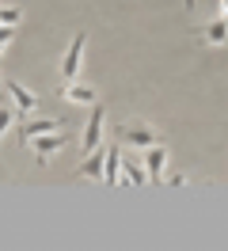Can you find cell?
<instances>
[{"instance_id": "30bf717a", "label": "cell", "mask_w": 228, "mask_h": 251, "mask_svg": "<svg viewBox=\"0 0 228 251\" xmlns=\"http://www.w3.org/2000/svg\"><path fill=\"white\" fill-rule=\"evenodd\" d=\"M202 42H205V46H225L228 42V19H217L213 16L209 23H205V27H202Z\"/></svg>"}, {"instance_id": "52a82bcc", "label": "cell", "mask_w": 228, "mask_h": 251, "mask_svg": "<svg viewBox=\"0 0 228 251\" xmlns=\"http://www.w3.org/2000/svg\"><path fill=\"white\" fill-rule=\"evenodd\" d=\"M8 84V95H12V103L19 107V114H34L38 110V95L30 92V88H23L19 80H4Z\"/></svg>"}, {"instance_id": "ba28073f", "label": "cell", "mask_w": 228, "mask_h": 251, "mask_svg": "<svg viewBox=\"0 0 228 251\" xmlns=\"http://www.w3.org/2000/svg\"><path fill=\"white\" fill-rule=\"evenodd\" d=\"M164 168H167V149H164V145L145 149V172H149L152 183H156V179H164Z\"/></svg>"}, {"instance_id": "2e32d148", "label": "cell", "mask_w": 228, "mask_h": 251, "mask_svg": "<svg viewBox=\"0 0 228 251\" xmlns=\"http://www.w3.org/2000/svg\"><path fill=\"white\" fill-rule=\"evenodd\" d=\"M182 8H186V12H194V0H182Z\"/></svg>"}, {"instance_id": "8fae6325", "label": "cell", "mask_w": 228, "mask_h": 251, "mask_svg": "<svg viewBox=\"0 0 228 251\" xmlns=\"http://www.w3.org/2000/svg\"><path fill=\"white\" fill-rule=\"evenodd\" d=\"M103 168H106V149H95V152H88V160L80 164V179H103Z\"/></svg>"}, {"instance_id": "9a60e30c", "label": "cell", "mask_w": 228, "mask_h": 251, "mask_svg": "<svg viewBox=\"0 0 228 251\" xmlns=\"http://www.w3.org/2000/svg\"><path fill=\"white\" fill-rule=\"evenodd\" d=\"M217 19H228V0H217Z\"/></svg>"}, {"instance_id": "4fadbf2b", "label": "cell", "mask_w": 228, "mask_h": 251, "mask_svg": "<svg viewBox=\"0 0 228 251\" xmlns=\"http://www.w3.org/2000/svg\"><path fill=\"white\" fill-rule=\"evenodd\" d=\"M15 114H19V107H15V103H0V141H4L8 126L15 122Z\"/></svg>"}, {"instance_id": "5b68a950", "label": "cell", "mask_w": 228, "mask_h": 251, "mask_svg": "<svg viewBox=\"0 0 228 251\" xmlns=\"http://www.w3.org/2000/svg\"><path fill=\"white\" fill-rule=\"evenodd\" d=\"M65 141H69V137H65V129H53V133L34 137V141H30V152L38 156V164H50V160H53L61 149H65Z\"/></svg>"}, {"instance_id": "ac0fdd59", "label": "cell", "mask_w": 228, "mask_h": 251, "mask_svg": "<svg viewBox=\"0 0 228 251\" xmlns=\"http://www.w3.org/2000/svg\"><path fill=\"white\" fill-rule=\"evenodd\" d=\"M0 80H4V76H0Z\"/></svg>"}, {"instance_id": "e0dca14e", "label": "cell", "mask_w": 228, "mask_h": 251, "mask_svg": "<svg viewBox=\"0 0 228 251\" xmlns=\"http://www.w3.org/2000/svg\"><path fill=\"white\" fill-rule=\"evenodd\" d=\"M0 57H4V42H0Z\"/></svg>"}, {"instance_id": "7c38bea8", "label": "cell", "mask_w": 228, "mask_h": 251, "mask_svg": "<svg viewBox=\"0 0 228 251\" xmlns=\"http://www.w3.org/2000/svg\"><path fill=\"white\" fill-rule=\"evenodd\" d=\"M122 183H129V187H145V183H149V172H145L137 160L122 156Z\"/></svg>"}, {"instance_id": "6da1fadb", "label": "cell", "mask_w": 228, "mask_h": 251, "mask_svg": "<svg viewBox=\"0 0 228 251\" xmlns=\"http://www.w3.org/2000/svg\"><path fill=\"white\" fill-rule=\"evenodd\" d=\"M114 137L122 145H129V149H152V145H160V133L149 122H122V126H114Z\"/></svg>"}, {"instance_id": "5bb4252c", "label": "cell", "mask_w": 228, "mask_h": 251, "mask_svg": "<svg viewBox=\"0 0 228 251\" xmlns=\"http://www.w3.org/2000/svg\"><path fill=\"white\" fill-rule=\"evenodd\" d=\"M19 19H23V12H19V8H0V23H8V27H15Z\"/></svg>"}, {"instance_id": "3957f363", "label": "cell", "mask_w": 228, "mask_h": 251, "mask_svg": "<svg viewBox=\"0 0 228 251\" xmlns=\"http://www.w3.org/2000/svg\"><path fill=\"white\" fill-rule=\"evenodd\" d=\"M84 46H88V34H84V31H76V38L69 42V50H65V57H61V69H57L65 84L80 76V61H84Z\"/></svg>"}, {"instance_id": "7a4b0ae2", "label": "cell", "mask_w": 228, "mask_h": 251, "mask_svg": "<svg viewBox=\"0 0 228 251\" xmlns=\"http://www.w3.org/2000/svg\"><path fill=\"white\" fill-rule=\"evenodd\" d=\"M19 118H23L19 129H15L19 145H30L34 137H42V133H53V129H65V126H69V118H34V114H19Z\"/></svg>"}, {"instance_id": "277c9868", "label": "cell", "mask_w": 228, "mask_h": 251, "mask_svg": "<svg viewBox=\"0 0 228 251\" xmlns=\"http://www.w3.org/2000/svg\"><path fill=\"white\" fill-rule=\"evenodd\" d=\"M103 126H106V110H103V103H95V107H91V114H88V126H84V137H80V149H84V156L99 149Z\"/></svg>"}, {"instance_id": "8992f818", "label": "cell", "mask_w": 228, "mask_h": 251, "mask_svg": "<svg viewBox=\"0 0 228 251\" xmlns=\"http://www.w3.org/2000/svg\"><path fill=\"white\" fill-rule=\"evenodd\" d=\"M61 99H65V103H76V107H95V103H99V95L91 92L88 84H76V80H69V84H61Z\"/></svg>"}, {"instance_id": "9c48e42d", "label": "cell", "mask_w": 228, "mask_h": 251, "mask_svg": "<svg viewBox=\"0 0 228 251\" xmlns=\"http://www.w3.org/2000/svg\"><path fill=\"white\" fill-rule=\"evenodd\" d=\"M103 183H106V187H118V183H122V141L106 149V168H103Z\"/></svg>"}]
</instances>
